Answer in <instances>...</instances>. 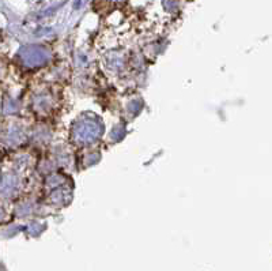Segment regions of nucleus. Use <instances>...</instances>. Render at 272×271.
Instances as JSON below:
<instances>
[{
    "label": "nucleus",
    "instance_id": "1",
    "mask_svg": "<svg viewBox=\"0 0 272 271\" xmlns=\"http://www.w3.org/2000/svg\"><path fill=\"white\" fill-rule=\"evenodd\" d=\"M163 6L168 10H170V11H173V10L177 7V0H165V2H163Z\"/></svg>",
    "mask_w": 272,
    "mask_h": 271
}]
</instances>
